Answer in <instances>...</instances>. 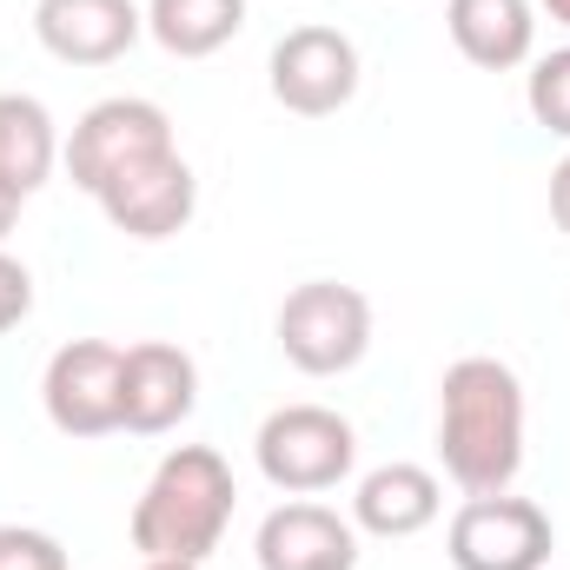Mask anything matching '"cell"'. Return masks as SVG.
Instances as JSON below:
<instances>
[{
  "label": "cell",
  "instance_id": "cell-21",
  "mask_svg": "<svg viewBox=\"0 0 570 570\" xmlns=\"http://www.w3.org/2000/svg\"><path fill=\"white\" fill-rule=\"evenodd\" d=\"M20 206H27V193H20L13 179H0V246H7V233L20 226Z\"/></svg>",
  "mask_w": 570,
  "mask_h": 570
},
{
  "label": "cell",
  "instance_id": "cell-7",
  "mask_svg": "<svg viewBox=\"0 0 570 570\" xmlns=\"http://www.w3.org/2000/svg\"><path fill=\"white\" fill-rule=\"evenodd\" d=\"M273 100L298 120H325L358 94V47L338 27H292L273 47Z\"/></svg>",
  "mask_w": 570,
  "mask_h": 570
},
{
  "label": "cell",
  "instance_id": "cell-11",
  "mask_svg": "<svg viewBox=\"0 0 570 570\" xmlns=\"http://www.w3.org/2000/svg\"><path fill=\"white\" fill-rule=\"evenodd\" d=\"M33 33L67 67H114L146 33L134 0H33Z\"/></svg>",
  "mask_w": 570,
  "mask_h": 570
},
{
  "label": "cell",
  "instance_id": "cell-19",
  "mask_svg": "<svg viewBox=\"0 0 570 570\" xmlns=\"http://www.w3.org/2000/svg\"><path fill=\"white\" fill-rule=\"evenodd\" d=\"M27 312H33V273L0 246V332H13Z\"/></svg>",
  "mask_w": 570,
  "mask_h": 570
},
{
  "label": "cell",
  "instance_id": "cell-2",
  "mask_svg": "<svg viewBox=\"0 0 570 570\" xmlns=\"http://www.w3.org/2000/svg\"><path fill=\"white\" fill-rule=\"evenodd\" d=\"M233 504H239L233 464L213 444H179L159 458V471L146 478L140 504H134V551L206 564L233 524Z\"/></svg>",
  "mask_w": 570,
  "mask_h": 570
},
{
  "label": "cell",
  "instance_id": "cell-17",
  "mask_svg": "<svg viewBox=\"0 0 570 570\" xmlns=\"http://www.w3.org/2000/svg\"><path fill=\"white\" fill-rule=\"evenodd\" d=\"M524 107H531V120H538L544 134L570 140V47L544 53V60L531 67V80H524Z\"/></svg>",
  "mask_w": 570,
  "mask_h": 570
},
{
  "label": "cell",
  "instance_id": "cell-14",
  "mask_svg": "<svg viewBox=\"0 0 570 570\" xmlns=\"http://www.w3.org/2000/svg\"><path fill=\"white\" fill-rule=\"evenodd\" d=\"M438 511H444V491L425 464H379L358 478V498H352V524L372 538H419L425 524H438Z\"/></svg>",
  "mask_w": 570,
  "mask_h": 570
},
{
  "label": "cell",
  "instance_id": "cell-6",
  "mask_svg": "<svg viewBox=\"0 0 570 570\" xmlns=\"http://www.w3.org/2000/svg\"><path fill=\"white\" fill-rule=\"evenodd\" d=\"M451 564L458 570H544L551 564V518L531 504V498H471L458 518H451Z\"/></svg>",
  "mask_w": 570,
  "mask_h": 570
},
{
  "label": "cell",
  "instance_id": "cell-15",
  "mask_svg": "<svg viewBox=\"0 0 570 570\" xmlns=\"http://www.w3.org/2000/svg\"><path fill=\"white\" fill-rule=\"evenodd\" d=\"M246 27V0H146V33L173 60H206Z\"/></svg>",
  "mask_w": 570,
  "mask_h": 570
},
{
  "label": "cell",
  "instance_id": "cell-1",
  "mask_svg": "<svg viewBox=\"0 0 570 570\" xmlns=\"http://www.w3.org/2000/svg\"><path fill=\"white\" fill-rule=\"evenodd\" d=\"M438 458L444 478L471 498L511 491L524 464V385L504 358H458L438 385Z\"/></svg>",
  "mask_w": 570,
  "mask_h": 570
},
{
  "label": "cell",
  "instance_id": "cell-13",
  "mask_svg": "<svg viewBox=\"0 0 570 570\" xmlns=\"http://www.w3.org/2000/svg\"><path fill=\"white\" fill-rule=\"evenodd\" d=\"M444 27L458 40V53L484 73H511L531 60L538 40V13L531 0H444Z\"/></svg>",
  "mask_w": 570,
  "mask_h": 570
},
{
  "label": "cell",
  "instance_id": "cell-8",
  "mask_svg": "<svg viewBox=\"0 0 570 570\" xmlns=\"http://www.w3.org/2000/svg\"><path fill=\"white\" fill-rule=\"evenodd\" d=\"M120 365H127V345H107V338H73L47 358V379H40V399H47V419L67 438H107L120 431Z\"/></svg>",
  "mask_w": 570,
  "mask_h": 570
},
{
  "label": "cell",
  "instance_id": "cell-16",
  "mask_svg": "<svg viewBox=\"0 0 570 570\" xmlns=\"http://www.w3.org/2000/svg\"><path fill=\"white\" fill-rule=\"evenodd\" d=\"M53 159H60L53 114L33 94H0V179H13L20 193H40L53 179Z\"/></svg>",
  "mask_w": 570,
  "mask_h": 570
},
{
  "label": "cell",
  "instance_id": "cell-23",
  "mask_svg": "<svg viewBox=\"0 0 570 570\" xmlns=\"http://www.w3.org/2000/svg\"><path fill=\"white\" fill-rule=\"evenodd\" d=\"M544 13H551L558 27H570V0H544Z\"/></svg>",
  "mask_w": 570,
  "mask_h": 570
},
{
  "label": "cell",
  "instance_id": "cell-20",
  "mask_svg": "<svg viewBox=\"0 0 570 570\" xmlns=\"http://www.w3.org/2000/svg\"><path fill=\"white\" fill-rule=\"evenodd\" d=\"M551 219L570 233V153L551 166Z\"/></svg>",
  "mask_w": 570,
  "mask_h": 570
},
{
  "label": "cell",
  "instance_id": "cell-12",
  "mask_svg": "<svg viewBox=\"0 0 570 570\" xmlns=\"http://www.w3.org/2000/svg\"><path fill=\"white\" fill-rule=\"evenodd\" d=\"M259 570H358V524L332 504H279L259 524Z\"/></svg>",
  "mask_w": 570,
  "mask_h": 570
},
{
  "label": "cell",
  "instance_id": "cell-18",
  "mask_svg": "<svg viewBox=\"0 0 570 570\" xmlns=\"http://www.w3.org/2000/svg\"><path fill=\"white\" fill-rule=\"evenodd\" d=\"M0 570H67V551H60L47 531L0 524Z\"/></svg>",
  "mask_w": 570,
  "mask_h": 570
},
{
  "label": "cell",
  "instance_id": "cell-22",
  "mask_svg": "<svg viewBox=\"0 0 570 570\" xmlns=\"http://www.w3.org/2000/svg\"><path fill=\"white\" fill-rule=\"evenodd\" d=\"M140 570H199V564H186V558H146Z\"/></svg>",
  "mask_w": 570,
  "mask_h": 570
},
{
  "label": "cell",
  "instance_id": "cell-10",
  "mask_svg": "<svg viewBox=\"0 0 570 570\" xmlns=\"http://www.w3.org/2000/svg\"><path fill=\"white\" fill-rule=\"evenodd\" d=\"M193 405H199V365L179 345H166V338L127 345V365H120V431L159 438L179 419H193Z\"/></svg>",
  "mask_w": 570,
  "mask_h": 570
},
{
  "label": "cell",
  "instance_id": "cell-4",
  "mask_svg": "<svg viewBox=\"0 0 570 570\" xmlns=\"http://www.w3.org/2000/svg\"><path fill=\"white\" fill-rule=\"evenodd\" d=\"M253 458H259L273 491L312 498V491H332V484L352 478L358 431L345 425L338 412H325V405H279L259 425V438H253Z\"/></svg>",
  "mask_w": 570,
  "mask_h": 570
},
{
  "label": "cell",
  "instance_id": "cell-3",
  "mask_svg": "<svg viewBox=\"0 0 570 570\" xmlns=\"http://www.w3.org/2000/svg\"><path fill=\"white\" fill-rule=\"evenodd\" d=\"M279 352L312 372V379H332V372H352L372 345V305L358 285H338V279H305L285 292L279 318Z\"/></svg>",
  "mask_w": 570,
  "mask_h": 570
},
{
  "label": "cell",
  "instance_id": "cell-5",
  "mask_svg": "<svg viewBox=\"0 0 570 570\" xmlns=\"http://www.w3.org/2000/svg\"><path fill=\"white\" fill-rule=\"evenodd\" d=\"M153 153H173V120H166L153 100H134V94L87 107L80 127L67 134V146H60L67 179H73L80 193H100L107 179H120L127 166H140V159H153Z\"/></svg>",
  "mask_w": 570,
  "mask_h": 570
},
{
  "label": "cell",
  "instance_id": "cell-9",
  "mask_svg": "<svg viewBox=\"0 0 570 570\" xmlns=\"http://www.w3.org/2000/svg\"><path fill=\"white\" fill-rule=\"evenodd\" d=\"M94 199H100L114 233H127V239H173L193 219V206H199V179H193V166L179 153H153L140 166H127L120 179H107Z\"/></svg>",
  "mask_w": 570,
  "mask_h": 570
}]
</instances>
